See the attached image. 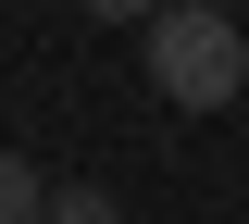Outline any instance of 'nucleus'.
<instances>
[{
  "mask_svg": "<svg viewBox=\"0 0 249 224\" xmlns=\"http://www.w3.org/2000/svg\"><path fill=\"white\" fill-rule=\"evenodd\" d=\"M75 13H100V25H162L175 0H75Z\"/></svg>",
  "mask_w": 249,
  "mask_h": 224,
  "instance_id": "nucleus-4",
  "label": "nucleus"
},
{
  "mask_svg": "<svg viewBox=\"0 0 249 224\" xmlns=\"http://www.w3.org/2000/svg\"><path fill=\"white\" fill-rule=\"evenodd\" d=\"M50 212V187H37V162L25 150H0V224H37Z\"/></svg>",
  "mask_w": 249,
  "mask_h": 224,
  "instance_id": "nucleus-2",
  "label": "nucleus"
},
{
  "mask_svg": "<svg viewBox=\"0 0 249 224\" xmlns=\"http://www.w3.org/2000/svg\"><path fill=\"white\" fill-rule=\"evenodd\" d=\"M224 13H237V0H224Z\"/></svg>",
  "mask_w": 249,
  "mask_h": 224,
  "instance_id": "nucleus-5",
  "label": "nucleus"
},
{
  "mask_svg": "<svg viewBox=\"0 0 249 224\" xmlns=\"http://www.w3.org/2000/svg\"><path fill=\"white\" fill-rule=\"evenodd\" d=\"M37 224H124V212H112L100 187H50V212H37Z\"/></svg>",
  "mask_w": 249,
  "mask_h": 224,
  "instance_id": "nucleus-3",
  "label": "nucleus"
},
{
  "mask_svg": "<svg viewBox=\"0 0 249 224\" xmlns=\"http://www.w3.org/2000/svg\"><path fill=\"white\" fill-rule=\"evenodd\" d=\"M137 37H150V87L175 100V112H224V100L249 87V37H237L224 0H175L162 25H137Z\"/></svg>",
  "mask_w": 249,
  "mask_h": 224,
  "instance_id": "nucleus-1",
  "label": "nucleus"
}]
</instances>
